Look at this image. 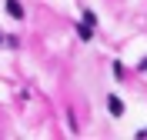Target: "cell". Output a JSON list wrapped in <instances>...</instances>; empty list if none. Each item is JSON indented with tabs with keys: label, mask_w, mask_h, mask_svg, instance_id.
Here are the masks:
<instances>
[{
	"label": "cell",
	"mask_w": 147,
	"mask_h": 140,
	"mask_svg": "<svg viewBox=\"0 0 147 140\" xmlns=\"http://www.w3.org/2000/svg\"><path fill=\"white\" fill-rule=\"evenodd\" d=\"M140 70H147V57H144V60H140Z\"/></svg>",
	"instance_id": "4"
},
{
	"label": "cell",
	"mask_w": 147,
	"mask_h": 140,
	"mask_svg": "<svg viewBox=\"0 0 147 140\" xmlns=\"http://www.w3.org/2000/svg\"><path fill=\"white\" fill-rule=\"evenodd\" d=\"M107 110L114 113V117H120V113H124V103H120L117 97H107Z\"/></svg>",
	"instance_id": "2"
},
{
	"label": "cell",
	"mask_w": 147,
	"mask_h": 140,
	"mask_svg": "<svg viewBox=\"0 0 147 140\" xmlns=\"http://www.w3.org/2000/svg\"><path fill=\"white\" fill-rule=\"evenodd\" d=\"M137 137H147V130H137Z\"/></svg>",
	"instance_id": "5"
},
{
	"label": "cell",
	"mask_w": 147,
	"mask_h": 140,
	"mask_svg": "<svg viewBox=\"0 0 147 140\" xmlns=\"http://www.w3.org/2000/svg\"><path fill=\"white\" fill-rule=\"evenodd\" d=\"M77 37H80V40H90L94 37V27H90V23H77Z\"/></svg>",
	"instance_id": "3"
},
{
	"label": "cell",
	"mask_w": 147,
	"mask_h": 140,
	"mask_svg": "<svg viewBox=\"0 0 147 140\" xmlns=\"http://www.w3.org/2000/svg\"><path fill=\"white\" fill-rule=\"evenodd\" d=\"M7 13L13 20H24V7H20V0H7Z\"/></svg>",
	"instance_id": "1"
},
{
	"label": "cell",
	"mask_w": 147,
	"mask_h": 140,
	"mask_svg": "<svg viewBox=\"0 0 147 140\" xmlns=\"http://www.w3.org/2000/svg\"><path fill=\"white\" fill-rule=\"evenodd\" d=\"M0 44H3V37H0Z\"/></svg>",
	"instance_id": "6"
}]
</instances>
